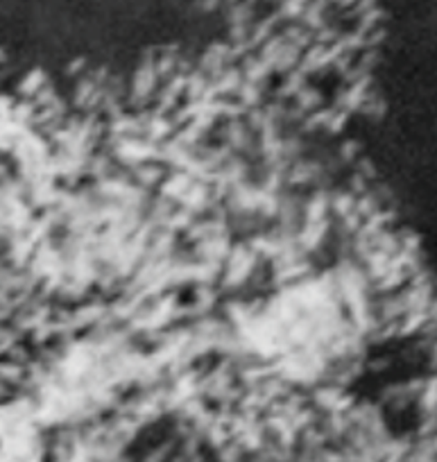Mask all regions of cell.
Segmentation results:
<instances>
[{
	"instance_id": "cell-1",
	"label": "cell",
	"mask_w": 437,
	"mask_h": 462,
	"mask_svg": "<svg viewBox=\"0 0 437 462\" xmlns=\"http://www.w3.org/2000/svg\"><path fill=\"white\" fill-rule=\"evenodd\" d=\"M263 337L285 365L309 376L338 361L356 337L354 301L336 286H304L263 319Z\"/></svg>"
}]
</instances>
